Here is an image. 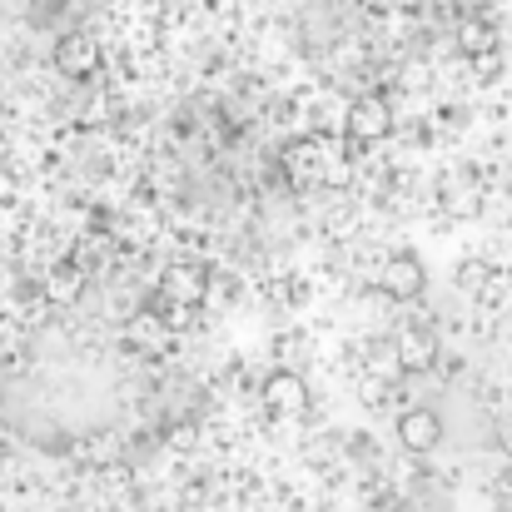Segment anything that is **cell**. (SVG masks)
<instances>
[{
    "instance_id": "6da1fadb",
    "label": "cell",
    "mask_w": 512,
    "mask_h": 512,
    "mask_svg": "<svg viewBox=\"0 0 512 512\" xmlns=\"http://www.w3.org/2000/svg\"><path fill=\"white\" fill-rule=\"evenodd\" d=\"M423 284H428V274H423V259L418 254H393L383 264V274H378V289L388 299H398V304H413L423 294Z\"/></svg>"
},
{
    "instance_id": "7a4b0ae2",
    "label": "cell",
    "mask_w": 512,
    "mask_h": 512,
    "mask_svg": "<svg viewBox=\"0 0 512 512\" xmlns=\"http://www.w3.org/2000/svg\"><path fill=\"white\" fill-rule=\"evenodd\" d=\"M343 125H348V135H353L358 145H378V140H388V130H393V110H388L383 100H353Z\"/></svg>"
},
{
    "instance_id": "3957f363",
    "label": "cell",
    "mask_w": 512,
    "mask_h": 512,
    "mask_svg": "<svg viewBox=\"0 0 512 512\" xmlns=\"http://www.w3.org/2000/svg\"><path fill=\"white\" fill-rule=\"evenodd\" d=\"M264 403H269V413H279V418H299L304 408H309V383L299 378V373H269L264 378Z\"/></svg>"
},
{
    "instance_id": "277c9868",
    "label": "cell",
    "mask_w": 512,
    "mask_h": 512,
    "mask_svg": "<svg viewBox=\"0 0 512 512\" xmlns=\"http://www.w3.org/2000/svg\"><path fill=\"white\" fill-rule=\"evenodd\" d=\"M398 443H403L408 453H433V448L443 443V418H438L433 408H408V413L398 418Z\"/></svg>"
},
{
    "instance_id": "5b68a950",
    "label": "cell",
    "mask_w": 512,
    "mask_h": 512,
    "mask_svg": "<svg viewBox=\"0 0 512 512\" xmlns=\"http://www.w3.org/2000/svg\"><path fill=\"white\" fill-rule=\"evenodd\" d=\"M95 60H100V50H95V40H90L85 30L60 35V45H55V65H60V75L80 80V75H90V70H95Z\"/></svg>"
},
{
    "instance_id": "8992f818",
    "label": "cell",
    "mask_w": 512,
    "mask_h": 512,
    "mask_svg": "<svg viewBox=\"0 0 512 512\" xmlns=\"http://www.w3.org/2000/svg\"><path fill=\"white\" fill-rule=\"evenodd\" d=\"M433 358H438V348L428 334H408V339L398 343V363L408 368V373H423V368H433Z\"/></svg>"
},
{
    "instance_id": "52a82bcc",
    "label": "cell",
    "mask_w": 512,
    "mask_h": 512,
    "mask_svg": "<svg viewBox=\"0 0 512 512\" xmlns=\"http://www.w3.org/2000/svg\"><path fill=\"white\" fill-rule=\"evenodd\" d=\"M458 45H463V55H488L493 50V25H483V20H468L463 30H458Z\"/></svg>"
},
{
    "instance_id": "ba28073f",
    "label": "cell",
    "mask_w": 512,
    "mask_h": 512,
    "mask_svg": "<svg viewBox=\"0 0 512 512\" xmlns=\"http://www.w3.org/2000/svg\"><path fill=\"white\" fill-rule=\"evenodd\" d=\"M45 289H50V299H55V304H70V299L80 294V274H75V269H60V274H50V284H45Z\"/></svg>"
},
{
    "instance_id": "9c48e42d",
    "label": "cell",
    "mask_w": 512,
    "mask_h": 512,
    "mask_svg": "<svg viewBox=\"0 0 512 512\" xmlns=\"http://www.w3.org/2000/svg\"><path fill=\"white\" fill-rule=\"evenodd\" d=\"M170 443L174 448H194V443H199V428H194V423H179L170 433Z\"/></svg>"
}]
</instances>
